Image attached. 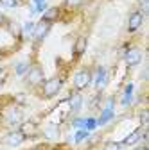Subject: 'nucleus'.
<instances>
[{"label": "nucleus", "instance_id": "1", "mask_svg": "<svg viewBox=\"0 0 149 150\" xmlns=\"http://www.w3.org/2000/svg\"><path fill=\"white\" fill-rule=\"evenodd\" d=\"M61 84H63V81H61L59 77H54V79L47 81V82H45V86H43V95H45L47 98L54 97L56 93L61 89Z\"/></svg>", "mask_w": 149, "mask_h": 150}, {"label": "nucleus", "instance_id": "2", "mask_svg": "<svg viewBox=\"0 0 149 150\" xmlns=\"http://www.w3.org/2000/svg\"><path fill=\"white\" fill-rule=\"evenodd\" d=\"M92 81V73L88 70H81L76 73V77H74V86H76V89H85Z\"/></svg>", "mask_w": 149, "mask_h": 150}, {"label": "nucleus", "instance_id": "3", "mask_svg": "<svg viewBox=\"0 0 149 150\" xmlns=\"http://www.w3.org/2000/svg\"><path fill=\"white\" fill-rule=\"evenodd\" d=\"M49 30H50V22H45V20H42L38 25L34 27V38L38 41H42L43 38L49 34Z\"/></svg>", "mask_w": 149, "mask_h": 150}, {"label": "nucleus", "instance_id": "4", "mask_svg": "<svg viewBox=\"0 0 149 150\" xmlns=\"http://www.w3.org/2000/svg\"><path fill=\"white\" fill-rule=\"evenodd\" d=\"M27 82L29 84H40V82H43V71L38 66L31 68L29 73H27Z\"/></svg>", "mask_w": 149, "mask_h": 150}, {"label": "nucleus", "instance_id": "5", "mask_svg": "<svg viewBox=\"0 0 149 150\" xmlns=\"http://www.w3.org/2000/svg\"><path fill=\"white\" fill-rule=\"evenodd\" d=\"M142 20H144V14L142 13H133L131 16H129V22H128V29L131 30V32H135V30H138L140 29V25H142Z\"/></svg>", "mask_w": 149, "mask_h": 150}, {"label": "nucleus", "instance_id": "6", "mask_svg": "<svg viewBox=\"0 0 149 150\" xmlns=\"http://www.w3.org/2000/svg\"><path fill=\"white\" fill-rule=\"evenodd\" d=\"M140 59H142V52L138 48H133V50H129L126 54V63H128V66H137L140 63Z\"/></svg>", "mask_w": 149, "mask_h": 150}, {"label": "nucleus", "instance_id": "7", "mask_svg": "<svg viewBox=\"0 0 149 150\" xmlns=\"http://www.w3.org/2000/svg\"><path fill=\"white\" fill-rule=\"evenodd\" d=\"M24 139H25V136L20 132V130H14V132H9V134L6 136V143H7V145H11V146L20 145Z\"/></svg>", "mask_w": 149, "mask_h": 150}, {"label": "nucleus", "instance_id": "8", "mask_svg": "<svg viewBox=\"0 0 149 150\" xmlns=\"http://www.w3.org/2000/svg\"><path fill=\"white\" fill-rule=\"evenodd\" d=\"M58 16H59V9H58V7H50L49 11H45L43 20H45V22H54Z\"/></svg>", "mask_w": 149, "mask_h": 150}, {"label": "nucleus", "instance_id": "9", "mask_svg": "<svg viewBox=\"0 0 149 150\" xmlns=\"http://www.w3.org/2000/svg\"><path fill=\"white\" fill-rule=\"evenodd\" d=\"M85 50H86V40L85 38H79V40L76 41V47H74V54L81 55V54H85Z\"/></svg>", "mask_w": 149, "mask_h": 150}, {"label": "nucleus", "instance_id": "10", "mask_svg": "<svg viewBox=\"0 0 149 150\" xmlns=\"http://www.w3.org/2000/svg\"><path fill=\"white\" fill-rule=\"evenodd\" d=\"M20 132H22L24 136L34 134V132H36V125H34V123H31V122H25V123L22 125V129H20Z\"/></svg>", "mask_w": 149, "mask_h": 150}, {"label": "nucleus", "instance_id": "11", "mask_svg": "<svg viewBox=\"0 0 149 150\" xmlns=\"http://www.w3.org/2000/svg\"><path fill=\"white\" fill-rule=\"evenodd\" d=\"M7 120H9V123H13V125H14V123H18V122L22 120V111H20V109L11 111V115H9V118H7Z\"/></svg>", "mask_w": 149, "mask_h": 150}, {"label": "nucleus", "instance_id": "12", "mask_svg": "<svg viewBox=\"0 0 149 150\" xmlns=\"http://www.w3.org/2000/svg\"><path fill=\"white\" fill-rule=\"evenodd\" d=\"M104 84H106V70L99 68V71H97V88H102Z\"/></svg>", "mask_w": 149, "mask_h": 150}, {"label": "nucleus", "instance_id": "13", "mask_svg": "<svg viewBox=\"0 0 149 150\" xmlns=\"http://www.w3.org/2000/svg\"><path fill=\"white\" fill-rule=\"evenodd\" d=\"M70 105H72L74 111H77L81 107V95H77V93H76V95H72L70 97Z\"/></svg>", "mask_w": 149, "mask_h": 150}, {"label": "nucleus", "instance_id": "14", "mask_svg": "<svg viewBox=\"0 0 149 150\" xmlns=\"http://www.w3.org/2000/svg\"><path fill=\"white\" fill-rule=\"evenodd\" d=\"M138 139H140V132H138V130H135L133 134H129V136L124 139V145H133V143H137Z\"/></svg>", "mask_w": 149, "mask_h": 150}, {"label": "nucleus", "instance_id": "15", "mask_svg": "<svg viewBox=\"0 0 149 150\" xmlns=\"http://www.w3.org/2000/svg\"><path fill=\"white\" fill-rule=\"evenodd\" d=\"M111 116H113V112H111V109H106V111L102 112V116L99 118V123H101V125H102V123H106V122H108Z\"/></svg>", "mask_w": 149, "mask_h": 150}, {"label": "nucleus", "instance_id": "16", "mask_svg": "<svg viewBox=\"0 0 149 150\" xmlns=\"http://www.w3.org/2000/svg\"><path fill=\"white\" fill-rule=\"evenodd\" d=\"M95 125H97V122H95L94 118H88V120H85V123H83V127H85V129H88V130L95 129Z\"/></svg>", "mask_w": 149, "mask_h": 150}, {"label": "nucleus", "instance_id": "17", "mask_svg": "<svg viewBox=\"0 0 149 150\" xmlns=\"http://www.w3.org/2000/svg\"><path fill=\"white\" fill-rule=\"evenodd\" d=\"M0 4H2L4 7H7V9H13V7H16V6H18L16 0H0Z\"/></svg>", "mask_w": 149, "mask_h": 150}, {"label": "nucleus", "instance_id": "18", "mask_svg": "<svg viewBox=\"0 0 149 150\" xmlns=\"http://www.w3.org/2000/svg\"><path fill=\"white\" fill-rule=\"evenodd\" d=\"M27 71V63H18L16 64V73L18 75H24Z\"/></svg>", "mask_w": 149, "mask_h": 150}, {"label": "nucleus", "instance_id": "19", "mask_svg": "<svg viewBox=\"0 0 149 150\" xmlns=\"http://www.w3.org/2000/svg\"><path fill=\"white\" fill-rule=\"evenodd\" d=\"M34 11H43L45 9V0H34Z\"/></svg>", "mask_w": 149, "mask_h": 150}, {"label": "nucleus", "instance_id": "20", "mask_svg": "<svg viewBox=\"0 0 149 150\" xmlns=\"http://www.w3.org/2000/svg\"><path fill=\"white\" fill-rule=\"evenodd\" d=\"M104 150H120V145L115 143V141H110V143H106V148Z\"/></svg>", "mask_w": 149, "mask_h": 150}, {"label": "nucleus", "instance_id": "21", "mask_svg": "<svg viewBox=\"0 0 149 150\" xmlns=\"http://www.w3.org/2000/svg\"><path fill=\"white\" fill-rule=\"evenodd\" d=\"M147 118H149V112H147V111H142V115H140V123H142V127L147 125Z\"/></svg>", "mask_w": 149, "mask_h": 150}, {"label": "nucleus", "instance_id": "22", "mask_svg": "<svg viewBox=\"0 0 149 150\" xmlns=\"http://www.w3.org/2000/svg\"><path fill=\"white\" fill-rule=\"evenodd\" d=\"M138 4L142 7V13H147L149 11V0H138Z\"/></svg>", "mask_w": 149, "mask_h": 150}, {"label": "nucleus", "instance_id": "23", "mask_svg": "<svg viewBox=\"0 0 149 150\" xmlns=\"http://www.w3.org/2000/svg\"><path fill=\"white\" fill-rule=\"evenodd\" d=\"M88 136V132H86V130H79V132L76 134V141H81V139H85Z\"/></svg>", "mask_w": 149, "mask_h": 150}, {"label": "nucleus", "instance_id": "24", "mask_svg": "<svg viewBox=\"0 0 149 150\" xmlns=\"http://www.w3.org/2000/svg\"><path fill=\"white\" fill-rule=\"evenodd\" d=\"M67 4H68V6H72V7H77V6H81V4H83V0H67Z\"/></svg>", "mask_w": 149, "mask_h": 150}, {"label": "nucleus", "instance_id": "25", "mask_svg": "<svg viewBox=\"0 0 149 150\" xmlns=\"http://www.w3.org/2000/svg\"><path fill=\"white\" fill-rule=\"evenodd\" d=\"M34 27H36L34 23H27L25 25V32H34Z\"/></svg>", "mask_w": 149, "mask_h": 150}, {"label": "nucleus", "instance_id": "26", "mask_svg": "<svg viewBox=\"0 0 149 150\" xmlns=\"http://www.w3.org/2000/svg\"><path fill=\"white\" fill-rule=\"evenodd\" d=\"M137 150H147V148H145V146H140V148H137Z\"/></svg>", "mask_w": 149, "mask_h": 150}, {"label": "nucleus", "instance_id": "27", "mask_svg": "<svg viewBox=\"0 0 149 150\" xmlns=\"http://www.w3.org/2000/svg\"><path fill=\"white\" fill-rule=\"evenodd\" d=\"M0 22H2V16H0Z\"/></svg>", "mask_w": 149, "mask_h": 150}, {"label": "nucleus", "instance_id": "28", "mask_svg": "<svg viewBox=\"0 0 149 150\" xmlns=\"http://www.w3.org/2000/svg\"><path fill=\"white\" fill-rule=\"evenodd\" d=\"M0 73H2V70H0Z\"/></svg>", "mask_w": 149, "mask_h": 150}]
</instances>
